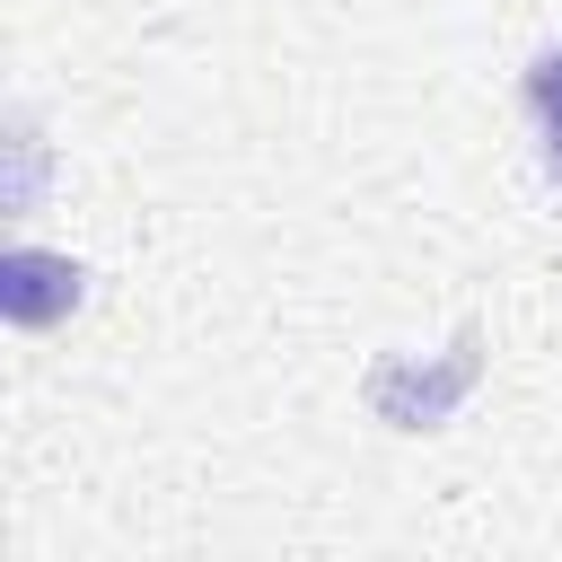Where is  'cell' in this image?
<instances>
[{"label":"cell","mask_w":562,"mask_h":562,"mask_svg":"<svg viewBox=\"0 0 562 562\" xmlns=\"http://www.w3.org/2000/svg\"><path fill=\"white\" fill-rule=\"evenodd\" d=\"M0 158H9V220L26 228V220L44 211V176H53V132H44L35 97H9V114H0Z\"/></svg>","instance_id":"cell-4"},{"label":"cell","mask_w":562,"mask_h":562,"mask_svg":"<svg viewBox=\"0 0 562 562\" xmlns=\"http://www.w3.org/2000/svg\"><path fill=\"white\" fill-rule=\"evenodd\" d=\"M483 378H492L483 325H448L439 342H386L360 369V413L395 439H430V430H457L474 413Z\"/></svg>","instance_id":"cell-1"},{"label":"cell","mask_w":562,"mask_h":562,"mask_svg":"<svg viewBox=\"0 0 562 562\" xmlns=\"http://www.w3.org/2000/svg\"><path fill=\"white\" fill-rule=\"evenodd\" d=\"M518 123H527L536 176L562 193V35H544V44L518 61Z\"/></svg>","instance_id":"cell-3"},{"label":"cell","mask_w":562,"mask_h":562,"mask_svg":"<svg viewBox=\"0 0 562 562\" xmlns=\"http://www.w3.org/2000/svg\"><path fill=\"white\" fill-rule=\"evenodd\" d=\"M79 307H88V263L70 246L35 237V228H9V246H0V325L26 334V342H44Z\"/></svg>","instance_id":"cell-2"}]
</instances>
